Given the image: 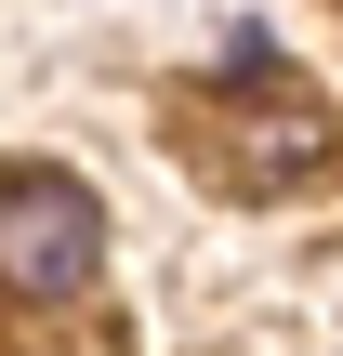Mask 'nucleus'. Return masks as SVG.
<instances>
[{
    "label": "nucleus",
    "mask_w": 343,
    "mask_h": 356,
    "mask_svg": "<svg viewBox=\"0 0 343 356\" xmlns=\"http://www.w3.org/2000/svg\"><path fill=\"white\" fill-rule=\"evenodd\" d=\"M93 251H106V211H93L66 172H13V185H0V291L66 304V291L93 277Z\"/></svg>",
    "instance_id": "f257e3e1"
},
{
    "label": "nucleus",
    "mask_w": 343,
    "mask_h": 356,
    "mask_svg": "<svg viewBox=\"0 0 343 356\" xmlns=\"http://www.w3.org/2000/svg\"><path fill=\"white\" fill-rule=\"evenodd\" d=\"M304 159H330V119H304V106H278V119H238V132H225V185H291Z\"/></svg>",
    "instance_id": "f03ea898"
}]
</instances>
